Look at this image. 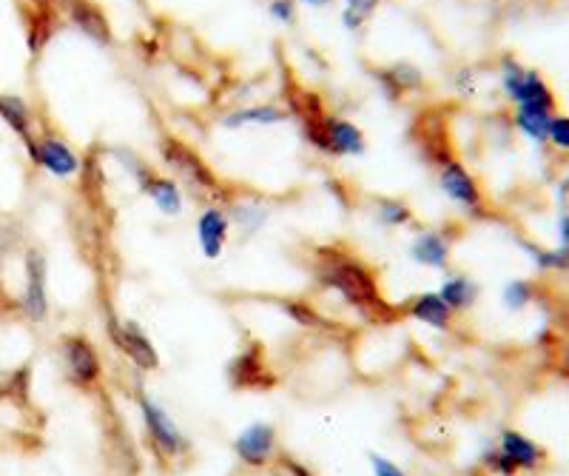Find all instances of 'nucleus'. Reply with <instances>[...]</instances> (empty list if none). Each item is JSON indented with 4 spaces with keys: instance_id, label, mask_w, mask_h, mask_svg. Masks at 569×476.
<instances>
[{
    "instance_id": "412c9836",
    "label": "nucleus",
    "mask_w": 569,
    "mask_h": 476,
    "mask_svg": "<svg viewBox=\"0 0 569 476\" xmlns=\"http://www.w3.org/2000/svg\"><path fill=\"white\" fill-rule=\"evenodd\" d=\"M439 297L447 303V308H450L453 314H459V311H467L470 305L476 303L478 286L470 277L456 274V277H447V280L441 283Z\"/></svg>"
},
{
    "instance_id": "7ed1b4c3",
    "label": "nucleus",
    "mask_w": 569,
    "mask_h": 476,
    "mask_svg": "<svg viewBox=\"0 0 569 476\" xmlns=\"http://www.w3.org/2000/svg\"><path fill=\"white\" fill-rule=\"evenodd\" d=\"M501 86L515 103V109H541V112L555 109V95L547 80L533 69H524L515 58L501 60Z\"/></svg>"
},
{
    "instance_id": "6ab92c4d",
    "label": "nucleus",
    "mask_w": 569,
    "mask_h": 476,
    "mask_svg": "<svg viewBox=\"0 0 569 476\" xmlns=\"http://www.w3.org/2000/svg\"><path fill=\"white\" fill-rule=\"evenodd\" d=\"M407 314L424 325H433L439 331H447L453 323V311L441 300L439 294H419L407 303Z\"/></svg>"
},
{
    "instance_id": "bb28decb",
    "label": "nucleus",
    "mask_w": 569,
    "mask_h": 476,
    "mask_svg": "<svg viewBox=\"0 0 569 476\" xmlns=\"http://www.w3.org/2000/svg\"><path fill=\"white\" fill-rule=\"evenodd\" d=\"M282 311L294 320V323H299L302 328H325V317L313 308V305L302 303V300H285L282 303Z\"/></svg>"
},
{
    "instance_id": "ddd939ff",
    "label": "nucleus",
    "mask_w": 569,
    "mask_h": 476,
    "mask_svg": "<svg viewBox=\"0 0 569 476\" xmlns=\"http://www.w3.org/2000/svg\"><path fill=\"white\" fill-rule=\"evenodd\" d=\"M231 234V217L222 203H208L197 217V240L205 260H220Z\"/></svg>"
},
{
    "instance_id": "39448f33",
    "label": "nucleus",
    "mask_w": 569,
    "mask_h": 476,
    "mask_svg": "<svg viewBox=\"0 0 569 476\" xmlns=\"http://www.w3.org/2000/svg\"><path fill=\"white\" fill-rule=\"evenodd\" d=\"M26 266V286H23V297H20V314L29 323H43L49 317V263L46 254L40 248H29L23 257Z\"/></svg>"
},
{
    "instance_id": "f8f14e48",
    "label": "nucleus",
    "mask_w": 569,
    "mask_h": 476,
    "mask_svg": "<svg viewBox=\"0 0 569 476\" xmlns=\"http://www.w3.org/2000/svg\"><path fill=\"white\" fill-rule=\"evenodd\" d=\"M234 454L248 468H265L276 454V428L271 422H254L234 439Z\"/></svg>"
},
{
    "instance_id": "aec40b11",
    "label": "nucleus",
    "mask_w": 569,
    "mask_h": 476,
    "mask_svg": "<svg viewBox=\"0 0 569 476\" xmlns=\"http://www.w3.org/2000/svg\"><path fill=\"white\" fill-rule=\"evenodd\" d=\"M291 112L279 109L274 103H259L251 109H239L234 115L225 117V129H239V126H276L282 120H288Z\"/></svg>"
},
{
    "instance_id": "4468645a",
    "label": "nucleus",
    "mask_w": 569,
    "mask_h": 476,
    "mask_svg": "<svg viewBox=\"0 0 569 476\" xmlns=\"http://www.w3.org/2000/svg\"><path fill=\"white\" fill-rule=\"evenodd\" d=\"M60 15L72 20L74 26L97 43H111V26L106 15L94 6L92 0H52Z\"/></svg>"
},
{
    "instance_id": "4be33fe9",
    "label": "nucleus",
    "mask_w": 569,
    "mask_h": 476,
    "mask_svg": "<svg viewBox=\"0 0 569 476\" xmlns=\"http://www.w3.org/2000/svg\"><path fill=\"white\" fill-rule=\"evenodd\" d=\"M0 120L12 129L15 134H20L23 140L32 137V109L29 103L18 95H0Z\"/></svg>"
},
{
    "instance_id": "cd10ccee",
    "label": "nucleus",
    "mask_w": 569,
    "mask_h": 476,
    "mask_svg": "<svg viewBox=\"0 0 569 476\" xmlns=\"http://www.w3.org/2000/svg\"><path fill=\"white\" fill-rule=\"evenodd\" d=\"M535 257V263L541 268H552V271H567L569 268V254L561 248H530Z\"/></svg>"
},
{
    "instance_id": "393cba45",
    "label": "nucleus",
    "mask_w": 569,
    "mask_h": 476,
    "mask_svg": "<svg viewBox=\"0 0 569 476\" xmlns=\"http://www.w3.org/2000/svg\"><path fill=\"white\" fill-rule=\"evenodd\" d=\"M376 220L385 229H402V226L413 223V211L396 197H382V200H376Z\"/></svg>"
},
{
    "instance_id": "c85d7f7f",
    "label": "nucleus",
    "mask_w": 569,
    "mask_h": 476,
    "mask_svg": "<svg viewBox=\"0 0 569 476\" xmlns=\"http://www.w3.org/2000/svg\"><path fill=\"white\" fill-rule=\"evenodd\" d=\"M530 300H533V286L524 283V280H515V283L504 288V303H507V308H513V311L524 308Z\"/></svg>"
},
{
    "instance_id": "6e6552de",
    "label": "nucleus",
    "mask_w": 569,
    "mask_h": 476,
    "mask_svg": "<svg viewBox=\"0 0 569 476\" xmlns=\"http://www.w3.org/2000/svg\"><path fill=\"white\" fill-rule=\"evenodd\" d=\"M140 411H143V422L157 454L166 459H180L188 454V439L180 434V428L174 425V419L168 417L166 411L151 400V397H140Z\"/></svg>"
},
{
    "instance_id": "423d86ee",
    "label": "nucleus",
    "mask_w": 569,
    "mask_h": 476,
    "mask_svg": "<svg viewBox=\"0 0 569 476\" xmlns=\"http://www.w3.org/2000/svg\"><path fill=\"white\" fill-rule=\"evenodd\" d=\"M23 143H26V152L32 157V163L40 166V169H46L52 177L66 180V177H74V174L80 172V157H77V152H74L63 137H57V134L35 137V134H32V137L23 140Z\"/></svg>"
},
{
    "instance_id": "a211bd4d",
    "label": "nucleus",
    "mask_w": 569,
    "mask_h": 476,
    "mask_svg": "<svg viewBox=\"0 0 569 476\" xmlns=\"http://www.w3.org/2000/svg\"><path fill=\"white\" fill-rule=\"evenodd\" d=\"M376 77H379V83H382V89H385L390 100L410 95V92H419L424 86V75L413 63H393L390 69H382Z\"/></svg>"
},
{
    "instance_id": "7c9ffc66",
    "label": "nucleus",
    "mask_w": 569,
    "mask_h": 476,
    "mask_svg": "<svg viewBox=\"0 0 569 476\" xmlns=\"http://www.w3.org/2000/svg\"><path fill=\"white\" fill-rule=\"evenodd\" d=\"M268 12H271V18H276L279 23H294L296 20V0H271Z\"/></svg>"
},
{
    "instance_id": "5701e85b",
    "label": "nucleus",
    "mask_w": 569,
    "mask_h": 476,
    "mask_svg": "<svg viewBox=\"0 0 569 476\" xmlns=\"http://www.w3.org/2000/svg\"><path fill=\"white\" fill-rule=\"evenodd\" d=\"M225 209H228V217H231V226H237L245 237L257 234L268 223V209L262 203H231Z\"/></svg>"
},
{
    "instance_id": "dca6fc26",
    "label": "nucleus",
    "mask_w": 569,
    "mask_h": 476,
    "mask_svg": "<svg viewBox=\"0 0 569 476\" xmlns=\"http://www.w3.org/2000/svg\"><path fill=\"white\" fill-rule=\"evenodd\" d=\"M413 263L427 268H444L450 263V240L441 231H422L410 246Z\"/></svg>"
},
{
    "instance_id": "4c0bfd02",
    "label": "nucleus",
    "mask_w": 569,
    "mask_h": 476,
    "mask_svg": "<svg viewBox=\"0 0 569 476\" xmlns=\"http://www.w3.org/2000/svg\"><path fill=\"white\" fill-rule=\"evenodd\" d=\"M299 3H305V6H316V9H322V6H328L331 0H299Z\"/></svg>"
},
{
    "instance_id": "e433bc0d",
    "label": "nucleus",
    "mask_w": 569,
    "mask_h": 476,
    "mask_svg": "<svg viewBox=\"0 0 569 476\" xmlns=\"http://www.w3.org/2000/svg\"><path fill=\"white\" fill-rule=\"evenodd\" d=\"M558 240H561V251H567L569 254V211H564L561 217H558Z\"/></svg>"
},
{
    "instance_id": "b1692460",
    "label": "nucleus",
    "mask_w": 569,
    "mask_h": 476,
    "mask_svg": "<svg viewBox=\"0 0 569 476\" xmlns=\"http://www.w3.org/2000/svg\"><path fill=\"white\" fill-rule=\"evenodd\" d=\"M552 117H555L552 112H541V109H515V126L533 143H547Z\"/></svg>"
},
{
    "instance_id": "f03ea898",
    "label": "nucleus",
    "mask_w": 569,
    "mask_h": 476,
    "mask_svg": "<svg viewBox=\"0 0 569 476\" xmlns=\"http://www.w3.org/2000/svg\"><path fill=\"white\" fill-rule=\"evenodd\" d=\"M160 157L166 160V166L174 172V177L183 180L188 189L200 191L202 197H220L222 194L217 174L211 172V166L191 146H185L183 140L166 137L160 143Z\"/></svg>"
},
{
    "instance_id": "1a4fd4ad",
    "label": "nucleus",
    "mask_w": 569,
    "mask_h": 476,
    "mask_svg": "<svg viewBox=\"0 0 569 476\" xmlns=\"http://www.w3.org/2000/svg\"><path fill=\"white\" fill-rule=\"evenodd\" d=\"M109 337L111 343L120 348V354H126L140 371H154L160 368V354L154 343L148 340V334L134 323V320H117V317H109Z\"/></svg>"
},
{
    "instance_id": "f704fd0d",
    "label": "nucleus",
    "mask_w": 569,
    "mask_h": 476,
    "mask_svg": "<svg viewBox=\"0 0 569 476\" xmlns=\"http://www.w3.org/2000/svg\"><path fill=\"white\" fill-rule=\"evenodd\" d=\"M15 311H20V303L6 291V286L0 283V323H3L6 317H12Z\"/></svg>"
},
{
    "instance_id": "f257e3e1",
    "label": "nucleus",
    "mask_w": 569,
    "mask_h": 476,
    "mask_svg": "<svg viewBox=\"0 0 569 476\" xmlns=\"http://www.w3.org/2000/svg\"><path fill=\"white\" fill-rule=\"evenodd\" d=\"M316 283L328 291H336L350 308H356L362 317L376 320V323H387L396 317V311L385 303L382 291H379V280L359 257H353L350 251L336 246L316 248Z\"/></svg>"
},
{
    "instance_id": "c756f323",
    "label": "nucleus",
    "mask_w": 569,
    "mask_h": 476,
    "mask_svg": "<svg viewBox=\"0 0 569 476\" xmlns=\"http://www.w3.org/2000/svg\"><path fill=\"white\" fill-rule=\"evenodd\" d=\"M547 140H550L555 149L569 152V117H552L550 137Z\"/></svg>"
},
{
    "instance_id": "2f4dec72",
    "label": "nucleus",
    "mask_w": 569,
    "mask_h": 476,
    "mask_svg": "<svg viewBox=\"0 0 569 476\" xmlns=\"http://www.w3.org/2000/svg\"><path fill=\"white\" fill-rule=\"evenodd\" d=\"M18 246V229L12 223H0V263Z\"/></svg>"
},
{
    "instance_id": "473e14b6",
    "label": "nucleus",
    "mask_w": 569,
    "mask_h": 476,
    "mask_svg": "<svg viewBox=\"0 0 569 476\" xmlns=\"http://www.w3.org/2000/svg\"><path fill=\"white\" fill-rule=\"evenodd\" d=\"M370 465H373V476H407L396 462H390L387 457H379V454H370Z\"/></svg>"
},
{
    "instance_id": "58836bf2",
    "label": "nucleus",
    "mask_w": 569,
    "mask_h": 476,
    "mask_svg": "<svg viewBox=\"0 0 569 476\" xmlns=\"http://www.w3.org/2000/svg\"><path fill=\"white\" fill-rule=\"evenodd\" d=\"M271 476H288V474H285V471H282V468H279V471H274V474H271Z\"/></svg>"
},
{
    "instance_id": "0eeeda50",
    "label": "nucleus",
    "mask_w": 569,
    "mask_h": 476,
    "mask_svg": "<svg viewBox=\"0 0 569 476\" xmlns=\"http://www.w3.org/2000/svg\"><path fill=\"white\" fill-rule=\"evenodd\" d=\"M131 174H134V180H137V186L140 191L146 194L148 200L157 206V209L163 211L166 217H180L183 214V191L177 186V180L174 177H166V174L154 172V169H148L143 160H137V157H131Z\"/></svg>"
},
{
    "instance_id": "9b49d317",
    "label": "nucleus",
    "mask_w": 569,
    "mask_h": 476,
    "mask_svg": "<svg viewBox=\"0 0 569 476\" xmlns=\"http://www.w3.org/2000/svg\"><path fill=\"white\" fill-rule=\"evenodd\" d=\"M439 186L441 191L447 194V200L459 203L461 209L467 211L484 209V194H481L478 180L461 166L456 157H450L447 163H441L439 166Z\"/></svg>"
},
{
    "instance_id": "c9c22d12",
    "label": "nucleus",
    "mask_w": 569,
    "mask_h": 476,
    "mask_svg": "<svg viewBox=\"0 0 569 476\" xmlns=\"http://www.w3.org/2000/svg\"><path fill=\"white\" fill-rule=\"evenodd\" d=\"M279 468H282L288 476H313L311 468H305L302 462H296V459H291V457L279 459Z\"/></svg>"
},
{
    "instance_id": "a878e982",
    "label": "nucleus",
    "mask_w": 569,
    "mask_h": 476,
    "mask_svg": "<svg viewBox=\"0 0 569 476\" xmlns=\"http://www.w3.org/2000/svg\"><path fill=\"white\" fill-rule=\"evenodd\" d=\"M382 0H345V12H342V23L348 26L350 32H359L370 18L373 12L379 9Z\"/></svg>"
},
{
    "instance_id": "9d476101",
    "label": "nucleus",
    "mask_w": 569,
    "mask_h": 476,
    "mask_svg": "<svg viewBox=\"0 0 569 476\" xmlns=\"http://www.w3.org/2000/svg\"><path fill=\"white\" fill-rule=\"evenodd\" d=\"M311 143L322 154H365V149H368L365 134L359 126L331 115H325L319 132L311 137Z\"/></svg>"
},
{
    "instance_id": "f3484780",
    "label": "nucleus",
    "mask_w": 569,
    "mask_h": 476,
    "mask_svg": "<svg viewBox=\"0 0 569 476\" xmlns=\"http://www.w3.org/2000/svg\"><path fill=\"white\" fill-rule=\"evenodd\" d=\"M498 451L513 462L518 471H535L544 459V451L535 445L533 439L518 434V431H504Z\"/></svg>"
},
{
    "instance_id": "72a5a7b5",
    "label": "nucleus",
    "mask_w": 569,
    "mask_h": 476,
    "mask_svg": "<svg viewBox=\"0 0 569 476\" xmlns=\"http://www.w3.org/2000/svg\"><path fill=\"white\" fill-rule=\"evenodd\" d=\"M487 465H490V471H496V474H501V476H513L515 471H518L513 462L504 457L501 451H496V454H490V457H487Z\"/></svg>"
},
{
    "instance_id": "2eb2a0df",
    "label": "nucleus",
    "mask_w": 569,
    "mask_h": 476,
    "mask_svg": "<svg viewBox=\"0 0 569 476\" xmlns=\"http://www.w3.org/2000/svg\"><path fill=\"white\" fill-rule=\"evenodd\" d=\"M231 382L237 388H265L271 385V374L265 371V360H262V348L254 345L251 351H242L237 360L231 362Z\"/></svg>"
},
{
    "instance_id": "20e7f679",
    "label": "nucleus",
    "mask_w": 569,
    "mask_h": 476,
    "mask_svg": "<svg viewBox=\"0 0 569 476\" xmlns=\"http://www.w3.org/2000/svg\"><path fill=\"white\" fill-rule=\"evenodd\" d=\"M60 360H63L66 380L77 385V388H92L103 377L100 354H97L92 340L83 337V334H66L60 340Z\"/></svg>"
}]
</instances>
